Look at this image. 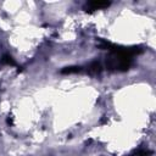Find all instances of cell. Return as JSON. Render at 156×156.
<instances>
[{
    "instance_id": "obj_1",
    "label": "cell",
    "mask_w": 156,
    "mask_h": 156,
    "mask_svg": "<svg viewBox=\"0 0 156 156\" xmlns=\"http://www.w3.org/2000/svg\"><path fill=\"white\" fill-rule=\"evenodd\" d=\"M99 48L108 51L105 58V67L110 72L128 71L134 62V57L143 52L141 46H122L111 44L105 39H99Z\"/></svg>"
},
{
    "instance_id": "obj_2",
    "label": "cell",
    "mask_w": 156,
    "mask_h": 156,
    "mask_svg": "<svg viewBox=\"0 0 156 156\" xmlns=\"http://www.w3.org/2000/svg\"><path fill=\"white\" fill-rule=\"evenodd\" d=\"M111 5L110 1H88L84 4L83 6V10L85 12H94L96 10H102V9H106Z\"/></svg>"
},
{
    "instance_id": "obj_3",
    "label": "cell",
    "mask_w": 156,
    "mask_h": 156,
    "mask_svg": "<svg viewBox=\"0 0 156 156\" xmlns=\"http://www.w3.org/2000/svg\"><path fill=\"white\" fill-rule=\"evenodd\" d=\"M102 63H101V61H99V60H94V61H91L85 68H83V72H85L87 74H89V76H99L101 72H102Z\"/></svg>"
},
{
    "instance_id": "obj_4",
    "label": "cell",
    "mask_w": 156,
    "mask_h": 156,
    "mask_svg": "<svg viewBox=\"0 0 156 156\" xmlns=\"http://www.w3.org/2000/svg\"><path fill=\"white\" fill-rule=\"evenodd\" d=\"M82 72H83V67H80V66H69V67H65L61 69V73H63V74L82 73Z\"/></svg>"
},
{
    "instance_id": "obj_5",
    "label": "cell",
    "mask_w": 156,
    "mask_h": 156,
    "mask_svg": "<svg viewBox=\"0 0 156 156\" xmlns=\"http://www.w3.org/2000/svg\"><path fill=\"white\" fill-rule=\"evenodd\" d=\"M0 65L1 66H16V62L9 54H4L0 58Z\"/></svg>"
},
{
    "instance_id": "obj_6",
    "label": "cell",
    "mask_w": 156,
    "mask_h": 156,
    "mask_svg": "<svg viewBox=\"0 0 156 156\" xmlns=\"http://www.w3.org/2000/svg\"><path fill=\"white\" fill-rule=\"evenodd\" d=\"M151 155H152V151L149 149H138L128 156H151Z\"/></svg>"
},
{
    "instance_id": "obj_7",
    "label": "cell",
    "mask_w": 156,
    "mask_h": 156,
    "mask_svg": "<svg viewBox=\"0 0 156 156\" xmlns=\"http://www.w3.org/2000/svg\"><path fill=\"white\" fill-rule=\"evenodd\" d=\"M7 123H9V124H12V117H9V118H7Z\"/></svg>"
}]
</instances>
